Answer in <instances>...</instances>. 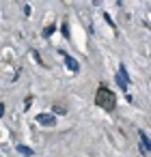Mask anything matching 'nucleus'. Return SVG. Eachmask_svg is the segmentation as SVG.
I'll return each mask as SVG.
<instances>
[{
  "label": "nucleus",
  "mask_w": 151,
  "mask_h": 157,
  "mask_svg": "<svg viewBox=\"0 0 151 157\" xmlns=\"http://www.w3.org/2000/svg\"><path fill=\"white\" fill-rule=\"evenodd\" d=\"M95 103H97L101 110L112 112V110H114V105H117V97H114V93H112L110 88L99 86V88H97V95H95Z\"/></svg>",
  "instance_id": "obj_1"
},
{
  "label": "nucleus",
  "mask_w": 151,
  "mask_h": 157,
  "mask_svg": "<svg viewBox=\"0 0 151 157\" xmlns=\"http://www.w3.org/2000/svg\"><path fill=\"white\" fill-rule=\"evenodd\" d=\"M117 84H119V88H121V90H127V86H129V75H127V69H125V65H119Z\"/></svg>",
  "instance_id": "obj_2"
},
{
  "label": "nucleus",
  "mask_w": 151,
  "mask_h": 157,
  "mask_svg": "<svg viewBox=\"0 0 151 157\" xmlns=\"http://www.w3.org/2000/svg\"><path fill=\"white\" fill-rule=\"evenodd\" d=\"M37 123H39V125H46V127H54L56 118H54V114L43 112V114H37Z\"/></svg>",
  "instance_id": "obj_3"
},
{
  "label": "nucleus",
  "mask_w": 151,
  "mask_h": 157,
  "mask_svg": "<svg viewBox=\"0 0 151 157\" xmlns=\"http://www.w3.org/2000/svg\"><path fill=\"white\" fill-rule=\"evenodd\" d=\"M61 54L65 56V65H67V67H69V69H71L74 73H78V71H80V63H78V60H76L74 56H67V54H65L63 50H61Z\"/></svg>",
  "instance_id": "obj_4"
},
{
  "label": "nucleus",
  "mask_w": 151,
  "mask_h": 157,
  "mask_svg": "<svg viewBox=\"0 0 151 157\" xmlns=\"http://www.w3.org/2000/svg\"><path fill=\"white\" fill-rule=\"evenodd\" d=\"M138 138H140V151H142V155H149V148H151V144H149V138H147V133H145V131H138Z\"/></svg>",
  "instance_id": "obj_5"
},
{
  "label": "nucleus",
  "mask_w": 151,
  "mask_h": 157,
  "mask_svg": "<svg viewBox=\"0 0 151 157\" xmlns=\"http://www.w3.org/2000/svg\"><path fill=\"white\" fill-rule=\"evenodd\" d=\"M15 148H18V153H20V155H24V157H30V155H33V148H28L26 144H18Z\"/></svg>",
  "instance_id": "obj_6"
},
{
  "label": "nucleus",
  "mask_w": 151,
  "mask_h": 157,
  "mask_svg": "<svg viewBox=\"0 0 151 157\" xmlns=\"http://www.w3.org/2000/svg\"><path fill=\"white\" fill-rule=\"evenodd\" d=\"M54 30H56V26H54V24L46 26V30H43V39H50V37L54 35Z\"/></svg>",
  "instance_id": "obj_7"
},
{
  "label": "nucleus",
  "mask_w": 151,
  "mask_h": 157,
  "mask_svg": "<svg viewBox=\"0 0 151 157\" xmlns=\"http://www.w3.org/2000/svg\"><path fill=\"white\" fill-rule=\"evenodd\" d=\"M61 33H63L65 37H69V24H67V22H65V24L61 26Z\"/></svg>",
  "instance_id": "obj_8"
},
{
  "label": "nucleus",
  "mask_w": 151,
  "mask_h": 157,
  "mask_svg": "<svg viewBox=\"0 0 151 157\" xmlns=\"http://www.w3.org/2000/svg\"><path fill=\"white\" fill-rule=\"evenodd\" d=\"M52 112H56V114H65V108H63V105H58V103H56V105H54V108H52Z\"/></svg>",
  "instance_id": "obj_9"
},
{
  "label": "nucleus",
  "mask_w": 151,
  "mask_h": 157,
  "mask_svg": "<svg viewBox=\"0 0 151 157\" xmlns=\"http://www.w3.org/2000/svg\"><path fill=\"white\" fill-rule=\"evenodd\" d=\"M104 20H106V22H108V24H110V26H112V28H117V24H114V22H112V17H110V15H108V13H104Z\"/></svg>",
  "instance_id": "obj_10"
},
{
  "label": "nucleus",
  "mask_w": 151,
  "mask_h": 157,
  "mask_svg": "<svg viewBox=\"0 0 151 157\" xmlns=\"http://www.w3.org/2000/svg\"><path fill=\"white\" fill-rule=\"evenodd\" d=\"M33 56H35V60H37V63H39V65H46V63H43V60H41V56H39V52H33Z\"/></svg>",
  "instance_id": "obj_11"
},
{
  "label": "nucleus",
  "mask_w": 151,
  "mask_h": 157,
  "mask_svg": "<svg viewBox=\"0 0 151 157\" xmlns=\"http://www.w3.org/2000/svg\"><path fill=\"white\" fill-rule=\"evenodd\" d=\"M30 103H33V97H26V101H24V108L28 110V108H30Z\"/></svg>",
  "instance_id": "obj_12"
},
{
  "label": "nucleus",
  "mask_w": 151,
  "mask_h": 157,
  "mask_svg": "<svg viewBox=\"0 0 151 157\" xmlns=\"http://www.w3.org/2000/svg\"><path fill=\"white\" fill-rule=\"evenodd\" d=\"M5 114V103H0V116Z\"/></svg>",
  "instance_id": "obj_13"
}]
</instances>
